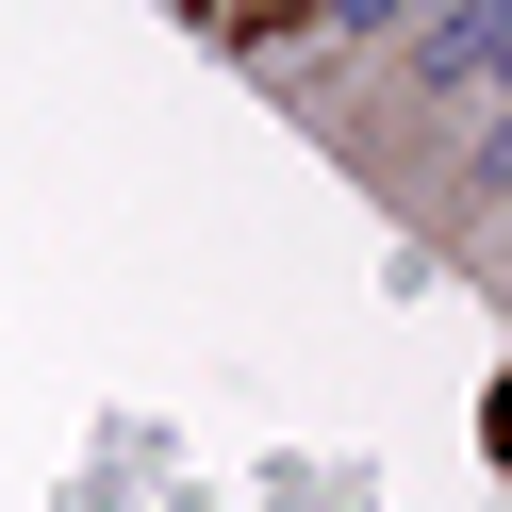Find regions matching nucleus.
Listing matches in <instances>:
<instances>
[{
	"mask_svg": "<svg viewBox=\"0 0 512 512\" xmlns=\"http://www.w3.org/2000/svg\"><path fill=\"white\" fill-rule=\"evenodd\" d=\"M182 17H215V34H281L298 0H182Z\"/></svg>",
	"mask_w": 512,
	"mask_h": 512,
	"instance_id": "nucleus-1",
	"label": "nucleus"
}]
</instances>
